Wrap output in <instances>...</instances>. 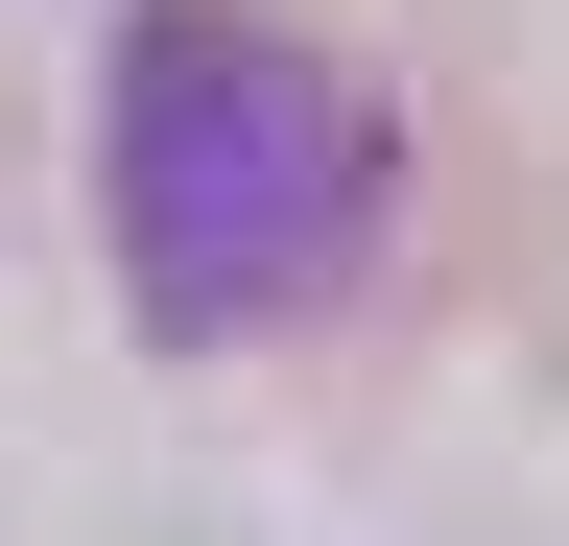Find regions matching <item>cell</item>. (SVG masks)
I'll return each instance as SVG.
<instances>
[{"label":"cell","mask_w":569,"mask_h":546,"mask_svg":"<svg viewBox=\"0 0 569 546\" xmlns=\"http://www.w3.org/2000/svg\"><path fill=\"white\" fill-rule=\"evenodd\" d=\"M380 215H403V119L332 24L142 0L96 48V238H119V309L167 357H261V332L356 309Z\"/></svg>","instance_id":"6da1fadb"}]
</instances>
